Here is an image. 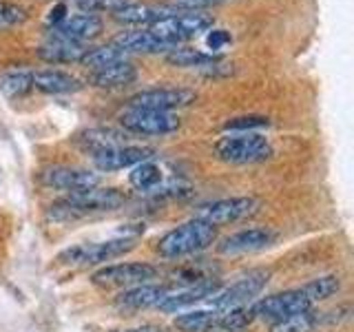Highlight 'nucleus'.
<instances>
[{
	"label": "nucleus",
	"mask_w": 354,
	"mask_h": 332,
	"mask_svg": "<svg viewBox=\"0 0 354 332\" xmlns=\"http://www.w3.org/2000/svg\"><path fill=\"white\" fill-rule=\"evenodd\" d=\"M210 5H219V3H226V0H208Z\"/></svg>",
	"instance_id": "e433bc0d"
},
{
	"label": "nucleus",
	"mask_w": 354,
	"mask_h": 332,
	"mask_svg": "<svg viewBox=\"0 0 354 332\" xmlns=\"http://www.w3.org/2000/svg\"><path fill=\"white\" fill-rule=\"evenodd\" d=\"M215 153L228 164H252L272 155V144L259 133H237L221 138L215 144Z\"/></svg>",
	"instance_id": "20e7f679"
},
{
	"label": "nucleus",
	"mask_w": 354,
	"mask_h": 332,
	"mask_svg": "<svg viewBox=\"0 0 354 332\" xmlns=\"http://www.w3.org/2000/svg\"><path fill=\"white\" fill-rule=\"evenodd\" d=\"M66 16H69V9H66V5H64V3H58V5H55V7L49 11L47 22H49L51 27H55V25H60V22H62Z\"/></svg>",
	"instance_id": "f704fd0d"
},
{
	"label": "nucleus",
	"mask_w": 354,
	"mask_h": 332,
	"mask_svg": "<svg viewBox=\"0 0 354 332\" xmlns=\"http://www.w3.org/2000/svg\"><path fill=\"white\" fill-rule=\"evenodd\" d=\"M155 158V151L149 147H122L115 149H106L102 153L93 155V164L97 166L100 171H122V169H131V166H138L142 162H149Z\"/></svg>",
	"instance_id": "4468645a"
},
{
	"label": "nucleus",
	"mask_w": 354,
	"mask_h": 332,
	"mask_svg": "<svg viewBox=\"0 0 354 332\" xmlns=\"http://www.w3.org/2000/svg\"><path fill=\"white\" fill-rule=\"evenodd\" d=\"M136 248V239H111L102 243H80V246H71L58 255V261L64 266H95V264H104L120 257V255H127L129 250Z\"/></svg>",
	"instance_id": "39448f33"
},
{
	"label": "nucleus",
	"mask_w": 354,
	"mask_h": 332,
	"mask_svg": "<svg viewBox=\"0 0 354 332\" xmlns=\"http://www.w3.org/2000/svg\"><path fill=\"white\" fill-rule=\"evenodd\" d=\"M219 288H221V282L210 277V279L199 282L191 288H186V290H182V293L166 297L158 308L162 310V313H177V310H182V308L206 302V299H210L215 293H219Z\"/></svg>",
	"instance_id": "f3484780"
},
{
	"label": "nucleus",
	"mask_w": 354,
	"mask_h": 332,
	"mask_svg": "<svg viewBox=\"0 0 354 332\" xmlns=\"http://www.w3.org/2000/svg\"><path fill=\"white\" fill-rule=\"evenodd\" d=\"M40 182L55 191L80 193L100 186V175L84 169H71V166H51L40 173Z\"/></svg>",
	"instance_id": "f8f14e48"
},
{
	"label": "nucleus",
	"mask_w": 354,
	"mask_h": 332,
	"mask_svg": "<svg viewBox=\"0 0 354 332\" xmlns=\"http://www.w3.org/2000/svg\"><path fill=\"white\" fill-rule=\"evenodd\" d=\"M31 82L33 89H38L42 93L60 95V93H75L82 89V82L75 75L60 71V69H42V71H31Z\"/></svg>",
	"instance_id": "aec40b11"
},
{
	"label": "nucleus",
	"mask_w": 354,
	"mask_h": 332,
	"mask_svg": "<svg viewBox=\"0 0 354 332\" xmlns=\"http://www.w3.org/2000/svg\"><path fill=\"white\" fill-rule=\"evenodd\" d=\"M129 182L131 186H136L138 191H153L162 184V169L158 164L149 162H142L138 166H133V173L129 175Z\"/></svg>",
	"instance_id": "bb28decb"
},
{
	"label": "nucleus",
	"mask_w": 354,
	"mask_h": 332,
	"mask_svg": "<svg viewBox=\"0 0 354 332\" xmlns=\"http://www.w3.org/2000/svg\"><path fill=\"white\" fill-rule=\"evenodd\" d=\"M230 40H232V36L226 29H210V33L206 36V44L210 47V53L219 51L221 47H226Z\"/></svg>",
	"instance_id": "72a5a7b5"
},
{
	"label": "nucleus",
	"mask_w": 354,
	"mask_h": 332,
	"mask_svg": "<svg viewBox=\"0 0 354 332\" xmlns=\"http://www.w3.org/2000/svg\"><path fill=\"white\" fill-rule=\"evenodd\" d=\"M215 239H217L215 226L206 224L202 219H191V221H186V224L169 230L164 237H160L155 248H158L160 257L180 259V257H186V255L208 248Z\"/></svg>",
	"instance_id": "f03ea898"
},
{
	"label": "nucleus",
	"mask_w": 354,
	"mask_h": 332,
	"mask_svg": "<svg viewBox=\"0 0 354 332\" xmlns=\"http://www.w3.org/2000/svg\"><path fill=\"white\" fill-rule=\"evenodd\" d=\"M77 144H80L82 151L95 155L106 149L122 147V144H124V138H122V133H118L113 129H88L77 136Z\"/></svg>",
	"instance_id": "5701e85b"
},
{
	"label": "nucleus",
	"mask_w": 354,
	"mask_h": 332,
	"mask_svg": "<svg viewBox=\"0 0 354 332\" xmlns=\"http://www.w3.org/2000/svg\"><path fill=\"white\" fill-rule=\"evenodd\" d=\"M158 277V268L151 264H113L106 268L93 273L91 282L100 288H133L140 284H147L149 279Z\"/></svg>",
	"instance_id": "1a4fd4ad"
},
{
	"label": "nucleus",
	"mask_w": 354,
	"mask_h": 332,
	"mask_svg": "<svg viewBox=\"0 0 354 332\" xmlns=\"http://www.w3.org/2000/svg\"><path fill=\"white\" fill-rule=\"evenodd\" d=\"M122 127L138 136H171L180 129V118L164 111H151V109H131L124 111L120 118Z\"/></svg>",
	"instance_id": "0eeeda50"
},
{
	"label": "nucleus",
	"mask_w": 354,
	"mask_h": 332,
	"mask_svg": "<svg viewBox=\"0 0 354 332\" xmlns=\"http://www.w3.org/2000/svg\"><path fill=\"white\" fill-rule=\"evenodd\" d=\"M313 308V302L308 299V295L297 288V290H286L279 295H270V297H263L261 302H257L252 306L254 310V317H261V319H286V317H292L299 313H306V310Z\"/></svg>",
	"instance_id": "9b49d317"
},
{
	"label": "nucleus",
	"mask_w": 354,
	"mask_h": 332,
	"mask_svg": "<svg viewBox=\"0 0 354 332\" xmlns=\"http://www.w3.org/2000/svg\"><path fill=\"white\" fill-rule=\"evenodd\" d=\"M138 80V66L131 60H120L88 73V82L100 89H120Z\"/></svg>",
	"instance_id": "6ab92c4d"
},
{
	"label": "nucleus",
	"mask_w": 354,
	"mask_h": 332,
	"mask_svg": "<svg viewBox=\"0 0 354 332\" xmlns=\"http://www.w3.org/2000/svg\"><path fill=\"white\" fill-rule=\"evenodd\" d=\"M317 324H319V319L310 313V310H306V313L274 321L270 332H313L317 328Z\"/></svg>",
	"instance_id": "c85d7f7f"
},
{
	"label": "nucleus",
	"mask_w": 354,
	"mask_h": 332,
	"mask_svg": "<svg viewBox=\"0 0 354 332\" xmlns=\"http://www.w3.org/2000/svg\"><path fill=\"white\" fill-rule=\"evenodd\" d=\"M120 60H127V53L122 51L118 44L109 42V44H102V47L86 49L80 64H84L88 71H95V69H102V66H109V64L120 62Z\"/></svg>",
	"instance_id": "393cba45"
},
{
	"label": "nucleus",
	"mask_w": 354,
	"mask_h": 332,
	"mask_svg": "<svg viewBox=\"0 0 354 332\" xmlns=\"http://www.w3.org/2000/svg\"><path fill=\"white\" fill-rule=\"evenodd\" d=\"M215 18L213 14H206V11H175L171 16H164L158 22H153L149 27L155 36L162 42H166L169 47H180L182 42L191 40L199 36L202 31L213 29Z\"/></svg>",
	"instance_id": "7ed1b4c3"
},
{
	"label": "nucleus",
	"mask_w": 354,
	"mask_h": 332,
	"mask_svg": "<svg viewBox=\"0 0 354 332\" xmlns=\"http://www.w3.org/2000/svg\"><path fill=\"white\" fill-rule=\"evenodd\" d=\"M268 277H270V270H263V268L250 270L248 275H243L239 282L228 286L226 290L215 293L208 299V304L213 310H217V313H226V310L246 306L252 297H257L263 290L266 284H268Z\"/></svg>",
	"instance_id": "423d86ee"
},
{
	"label": "nucleus",
	"mask_w": 354,
	"mask_h": 332,
	"mask_svg": "<svg viewBox=\"0 0 354 332\" xmlns=\"http://www.w3.org/2000/svg\"><path fill=\"white\" fill-rule=\"evenodd\" d=\"M217 310H193V313L177 315L173 326L182 332H213L217 326Z\"/></svg>",
	"instance_id": "b1692460"
},
{
	"label": "nucleus",
	"mask_w": 354,
	"mask_h": 332,
	"mask_svg": "<svg viewBox=\"0 0 354 332\" xmlns=\"http://www.w3.org/2000/svg\"><path fill=\"white\" fill-rule=\"evenodd\" d=\"M127 202V193L118 188H88V191L71 193L69 197L53 202L49 206V219L53 221H73L88 213H102V210H115Z\"/></svg>",
	"instance_id": "f257e3e1"
},
{
	"label": "nucleus",
	"mask_w": 354,
	"mask_h": 332,
	"mask_svg": "<svg viewBox=\"0 0 354 332\" xmlns=\"http://www.w3.org/2000/svg\"><path fill=\"white\" fill-rule=\"evenodd\" d=\"M33 89L31 82V71L25 69H14L0 75V91H3L7 98H20L27 95Z\"/></svg>",
	"instance_id": "cd10ccee"
},
{
	"label": "nucleus",
	"mask_w": 354,
	"mask_h": 332,
	"mask_svg": "<svg viewBox=\"0 0 354 332\" xmlns=\"http://www.w3.org/2000/svg\"><path fill=\"white\" fill-rule=\"evenodd\" d=\"M268 124H270L268 118H263V116H241V118L228 120L224 124V129L226 131H237V133H252L254 129H263Z\"/></svg>",
	"instance_id": "7c9ffc66"
},
{
	"label": "nucleus",
	"mask_w": 354,
	"mask_h": 332,
	"mask_svg": "<svg viewBox=\"0 0 354 332\" xmlns=\"http://www.w3.org/2000/svg\"><path fill=\"white\" fill-rule=\"evenodd\" d=\"M164 299H166V288L140 284V286H133L129 290L122 293L118 297V306L127 308V310H142V308L160 306Z\"/></svg>",
	"instance_id": "4be33fe9"
},
{
	"label": "nucleus",
	"mask_w": 354,
	"mask_h": 332,
	"mask_svg": "<svg viewBox=\"0 0 354 332\" xmlns=\"http://www.w3.org/2000/svg\"><path fill=\"white\" fill-rule=\"evenodd\" d=\"M113 44L124 51V53H169L173 47L162 42L151 29H129L115 36Z\"/></svg>",
	"instance_id": "a211bd4d"
},
{
	"label": "nucleus",
	"mask_w": 354,
	"mask_h": 332,
	"mask_svg": "<svg viewBox=\"0 0 354 332\" xmlns=\"http://www.w3.org/2000/svg\"><path fill=\"white\" fill-rule=\"evenodd\" d=\"M197 93L193 89L184 86H155V89H144V91L131 95L129 107L131 109H151V111H164L169 113L173 109H182L195 102Z\"/></svg>",
	"instance_id": "6e6552de"
},
{
	"label": "nucleus",
	"mask_w": 354,
	"mask_h": 332,
	"mask_svg": "<svg viewBox=\"0 0 354 332\" xmlns=\"http://www.w3.org/2000/svg\"><path fill=\"white\" fill-rule=\"evenodd\" d=\"M104 29V22L97 14H88V11H82V14L75 16H66L60 25L51 27V38H60V40H71V42H86L97 38Z\"/></svg>",
	"instance_id": "ddd939ff"
},
{
	"label": "nucleus",
	"mask_w": 354,
	"mask_h": 332,
	"mask_svg": "<svg viewBox=\"0 0 354 332\" xmlns=\"http://www.w3.org/2000/svg\"><path fill=\"white\" fill-rule=\"evenodd\" d=\"M257 199L254 197H230V199H219V202L206 204L195 213V219H202L210 226H224V224H235L239 219H246L257 210Z\"/></svg>",
	"instance_id": "9d476101"
},
{
	"label": "nucleus",
	"mask_w": 354,
	"mask_h": 332,
	"mask_svg": "<svg viewBox=\"0 0 354 332\" xmlns=\"http://www.w3.org/2000/svg\"><path fill=\"white\" fill-rule=\"evenodd\" d=\"M86 49L88 47L82 42L51 38L49 42H44L38 49V58L49 64H71V62H80Z\"/></svg>",
	"instance_id": "412c9836"
},
{
	"label": "nucleus",
	"mask_w": 354,
	"mask_h": 332,
	"mask_svg": "<svg viewBox=\"0 0 354 332\" xmlns=\"http://www.w3.org/2000/svg\"><path fill=\"white\" fill-rule=\"evenodd\" d=\"M73 3L88 14H95V11H111L113 14L115 9L133 3V0H73Z\"/></svg>",
	"instance_id": "2f4dec72"
},
{
	"label": "nucleus",
	"mask_w": 354,
	"mask_h": 332,
	"mask_svg": "<svg viewBox=\"0 0 354 332\" xmlns=\"http://www.w3.org/2000/svg\"><path fill=\"white\" fill-rule=\"evenodd\" d=\"M217 60H219L217 55L206 53L202 49H193V47H175L166 53V62L173 66H206Z\"/></svg>",
	"instance_id": "a878e982"
},
{
	"label": "nucleus",
	"mask_w": 354,
	"mask_h": 332,
	"mask_svg": "<svg viewBox=\"0 0 354 332\" xmlns=\"http://www.w3.org/2000/svg\"><path fill=\"white\" fill-rule=\"evenodd\" d=\"M27 16L25 11L16 5H3L0 7V27H7V25H16V22H22Z\"/></svg>",
	"instance_id": "473e14b6"
},
{
	"label": "nucleus",
	"mask_w": 354,
	"mask_h": 332,
	"mask_svg": "<svg viewBox=\"0 0 354 332\" xmlns=\"http://www.w3.org/2000/svg\"><path fill=\"white\" fill-rule=\"evenodd\" d=\"M274 241V232L268 228H248L235 232V235L226 237L219 243V252L221 255H246V252H257L268 248Z\"/></svg>",
	"instance_id": "2eb2a0df"
},
{
	"label": "nucleus",
	"mask_w": 354,
	"mask_h": 332,
	"mask_svg": "<svg viewBox=\"0 0 354 332\" xmlns=\"http://www.w3.org/2000/svg\"><path fill=\"white\" fill-rule=\"evenodd\" d=\"M175 14V9L169 5H149V3H129L124 7H120L113 11V20L120 25H129V27H144V25H153L164 16Z\"/></svg>",
	"instance_id": "dca6fc26"
},
{
	"label": "nucleus",
	"mask_w": 354,
	"mask_h": 332,
	"mask_svg": "<svg viewBox=\"0 0 354 332\" xmlns=\"http://www.w3.org/2000/svg\"><path fill=\"white\" fill-rule=\"evenodd\" d=\"M339 288H341V282H339V277H319V279H313L310 284H306L301 290L308 295L310 302H324V299H330L332 295H337L339 293Z\"/></svg>",
	"instance_id": "c756f323"
},
{
	"label": "nucleus",
	"mask_w": 354,
	"mask_h": 332,
	"mask_svg": "<svg viewBox=\"0 0 354 332\" xmlns=\"http://www.w3.org/2000/svg\"><path fill=\"white\" fill-rule=\"evenodd\" d=\"M124 332H162L160 328L155 326H144V328H136V330H124Z\"/></svg>",
	"instance_id": "c9c22d12"
}]
</instances>
